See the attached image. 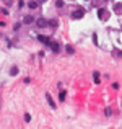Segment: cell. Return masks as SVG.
Here are the masks:
<instances>
[{
  "mask_svg": "<svg viewBox=\"0 0 122 129\" xmlns=\"http://www.w3.org/2000/svg\"><path fill=\"white\" fill-rule=\"evenodd\" d=\"M114 12H116L117 15H122V3H119V2L114 3Z\"/></svg>",
  "mask_w": 122,
  "mask_h": 129,
  "instance_id": "8",
  "label": "cell"
},
{
  "mask_svg": "<svg viewBox=\"0 0 122 129\" xmlns=\"http://www.w3.org/2000/svg\"><path fill=\"white\" fill-rule=\"evenodd\" d=\"M59 100H60V101H64V100H65V91H64V90L59 93Z\"/></svg>",
  "mask_w": 122,
  "mask_h": 129,
  "instance_id": "15",
  "label": "cell"
},
{
  "mask_svg": "<svg viewBox=\"0 0 122 129\" xmlns=\"http://www.w3.org/2000/svg\"><path fill=\"white\" fill-rule=\"evenodd\" d=\"M25 121H26V123H29V121H31V114H29V113L25 114Z\"/></svg>",
  "mask_w": 122,
  "mask_h": 129,
  "instance_id": "17",
  "label": "cell"
},
{
  "mask_svg": "<svg viewBox=\"0 0 122 129\" xmlns=\"http://www.w3.org/2000/svg\"><path fill=\"white\" fill-rule=\"evenodd\" d=\"M36 26H38V28H47V26H49V20L41 16V18L36 20Z\"/></svg>",
  "mask_w": 122,
  "mask_h": 129,
  "instance_id": "3",
  "label": "cell"
},
{
  "mask_svg": "<svg viewBox=\"0 0 122 129\" xmlns=\"http://www.w3.org/2000/svg\"><path fill=\"white\" fill-rule=\"evenodd\" d=\"M93 41H94V44H98V36L96 35H93Z\"/></svg>",
  "mask_w": 122,
  "mask_h": 129,
  "instance_id": "20",
  "label": "cell"
},
{
  "mask_svg": "<svg viewBox=\"0 0 122 129\" xmlns=\"http://www.w3.org/2000/svg\"><path fill=\"white\" fill-rule=\"evenodd\" d=\"M55 7H57V8H60V7H64V2H62V0H57V2H55Z\"/></svg>",
  "mask_w": 122,
  "mask_h": 129,
  "instance_id": "18",
  "label": "cell"
},
{
  "mask_svg": "<svg viewBox=\"0 0 122 129\" xmlns=\"http://www.w3.org/2000/svg\"><path fill=\"white\" fill-rule=\"evenodd\" d=\"M38 41H41L42 44H46V46H50V38H47V36H44V35H39L38 36Z\"/></svg>",
  "mask_w": 122,
  "mask_h": 129,
  "instance_id": "4",
  "label": "cell"
},
{
  "mask_svg": "<svg viewBox=\"0 0 122 129\" xmlns=\"http://www.w3.org/2000/svg\"><path fill=\"white\" fill-rule=\"evenodd\" d=\"M20 26H21V23H16V25L13 26V29H15V31H18V29H20Z\"/></svg>",
  "mask_w": 122,
  "mask_h": 129,
  "instance_id": "19",
  "label": "cell"
},
{
  "mask_svg": "<svg viewBox=\"0 0 122 129\" xmlns=\"http://www.w3.org/2000/svg\"><path fill=\"white\" fill-rule=\"evenodd\" d=\"M36 21V18L33 15H26L25 18H23V25H31V23H34Z\"/></svg>",
  "mask_w": 122,
  "mask_h": 129,
  "instance_id": "6",
  "label": "cell"
},
{
  "mask_svg": "<svg viewBox=\"0 0 122 129\" xmlns=\"http://www.w3.org/2000/svg\"><path fill=\"white\" fill-rule=\"evenodd\" d=\"M46 100H47V103H49V106L52 108V110H55V103H54V100H52V96H50V93H46Z\"/></svg>",
  "mask_w": 122,
  "mask_h": 129,
  "instance_id": "7",
  "label": "cell"
},
{
  "mask_svg": "<svg viewBox=\"0 0 122 129\" xmlns=\"http://www.w3.org/2000/svg\"><path fill=\"white\" fill-rule=\"evenodd\" d=\"M65 51H67V54H73V52H75V47H73L72 44H67V46H65Z\"/></svg>",
  "mask_w": 122,
  "mask_h": 129,
  "instance_id": "12",
  "label": "cell"
},
{
  "mask_svg": "<svg viewBox=\"0 0 122 129\" xmlns=\"http://www.w3.org/2000/svg\"><path fill=\"white\" fill-rule=\"evenodd\" d=\"M98 18H99L101 21H107V20H109V12H107L106 8H99L98 10Z\"/></svg>",
  "mask_w": 122,
  "mask_h": 129,
  "instance_id": "1",
  "label": "cell"
},
{
  "mask_svg": "<svg viewBox=\"0 0 122 129\" xmlns=\"http://www.w3.org/2000/svg\"><path fill=\"white\" fill-rule=\"evenodd\" d=\"M93 79H94V82H96V83H99L101 82V80H99V72H94L93 74Z\"/></svg>",
  "mask_w": 122,
  "mask_h": 129,
  "instance_id": "13",
  "label": "cell"
},
{
  "mask_svg": "<svg viewBox=\"0 0 122 129\" xmlns=\"http://www.w3.org/2000/svg\"><path fill=\"white\" fill-rule=\"evenodd\" d=\"M83 15H85V10L83 8L73 10V12H72V20H80V18H83Z\"/></svg>",
  "mask_w": 122,
  "mask_h": 129,
  "instance_id": "2",
  "label": "cell"
},
{
  "mask_svg": "<svg viewBox=\"0 0 122 129\" xmlns=\"http://www.w3.org/2000/svg\"><path fill=\"white\" fill-rule=\"evenodd\" d=\"M49 26H50V28H59V20H57V18L49 20Z\"/></svg>",
  "mask_w": 122,
  "mask_h": 129,
  "instance_id": "9",
  "label": "cell"
},
{
  "mask_svg": "<svg viewBox=\"0 0 122 129\" xmlns=\"http://www.w3.org/2000/svg\"><path fill=\"white\" fill-rule=\"evenodd\" d=\"M112 54H114L116 57H122V51H117V49H114V51H112Z\"/></svg>",
  "mask_w": 122,
  "mask_h": 129,
  "instance_id": "14",
  "label": "cell"
},
{
  "mask_svg": "<svg viewBox=\"0 0 122 129\" xmlns=\"http://www.w3.org/2000/svg\"><path fill=\"white\" fill-rule=\"evenodd\" d=\"M44 2H46V0H39V3H44Z\"/></svg>",
  "mask_w": 122,
  "mask_h": 129,
  "instance_id": "21",
  "label": "cell"
},
{
  "mask_svg": "<svg viewBox=\"0 0 122 129\" xmlns=\"http://www.w3.org/2000/svg\"><path fill=\"white\" fill-rule=\"evenodd\" d=\"M50 49H52V52L54 54H59V51H60V44L59 43H57V41H52V43H50Z\"/></svg>",
  "mask_w": 122,
  "mask_h": 129,
  "instance_id": "5",
  "label": "cell"
},
{
  "mask_svg": "<svg viewBox=\"0 0 122 129\" xmlns=\"http://www.w3.org/2000/svg\"><path fill=\"white\" fill-rule=\"evenodd\" d=\"M111 114H112V108L107 106V108H106V116H111Z\"/></svg>",
  "mask_w": 122,
  "mask_h": 129,
  "instance_id": "16",
  "label": "cell"
},
{
  "mask_svg": "<svg viewBox=\"0 0 122 129\" xmlns=\"http://www.w3.org/2000/svg\"><path fill=\"white\" fill-rule=\"evenodd\" d=\"M18 72H20V69H18V67H16V66H13L12 69H10V75H12V77L18 75Z\"/></svg>",
  "mask_w": 122,
  "mask_h": 129,
  "instance_id": "10",
  "label": "cell"
},
{
  "mask_svg": "<svg viewBox=\"0 0 122 129\" xmlns=\"http://www.w3.org/2000/svg\"><path fill=\"white\" fill-rule=\"evenodd\" d=\"M28 7H29L31 10H34V8H38V7H39V2H36V0H31V2L28 3Z\"/></svg>",
  "mask_w": 122,
  "mask_h": 129,
  "instance_id": "11",
  "label": "cell"
}]
</instances>
